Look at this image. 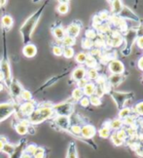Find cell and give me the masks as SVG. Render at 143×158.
<instances>
[{"label":"cell","mask_w":143,"mask_h":158,"mask_svg":"<svg viewBox=\"0 0 143 158\" xmlns=\"http://www.w3.org/2000/svg\"><path fill=\"white\" fill-rule=\"evenodd\" d=\"M19 124H21V125H22V126H25V127H27V128H29V126L31 125L30 122L28 121V119H21Z\"/></svg>","instance_id":"680465c9"},{"label":"cell","mask_w":143,"mask_h":158,"mask_svg":"<svg viewBox=\"0 0 143 158\" xmlns=\"http://www.w3.org/2000/svg\"><path fill=\"white\" fill-rule=\"evenodd\" d=\"M54 123L58 125L59 128L62 130H69L70 127V118L69 116H64V115H57L54 119Z\"/></svg>","instance_id":"30bf717a"},{"label":"cell","mask_w":143,"mask_h":158,"mask_svg":"<svg viewBox=\"0 0 143 158\" xmlns=\"http://www.w3.org/2000/svg\"><path fill=\"white\" fill-rule=\"evenodd\" d=\"M83 97H84V93H83V89H80L78 87H76L73 92H72V96H71V99H72L73 102H79Z\"/></svg>","instance_id":"83f0119b"},{"label":"cell","mask_w":143,"mask_h":158,"mask_svg":"<svg viewBox=\"0 0 143 158\" xmlns=\"http://www.w3.org/2000/svg\"><path fill=\"white\" fill-rule=\"evenodd\" d=\"M108 70L111 74H124L125 70H126V68H125V64L121 62L120 60L117 59H112L110 60V62L108 63Z\"/></svg>","instance_id":"5b68a950"},{"label":"cell","mask_w":143,"mask_h":158,"mask_svg":"<svg viewBox=\"0 0 143 158\" xmlns=\"http://www.w3.org/2000/svg\"><path fill=\"white\" fill-rule=\"evenodd\" d=\"M139 155L143 157V148H141V150L139 151Z\"/></svg>","instance_id":"03108f58"},{"label":"cell","mask_w":143,"mask_h":158,"mask_svg":"<svg viewBox=\"0 0 143 158\" xmlns=\"http://www.w3.org/2000/svg\"><path fill=\"white\" fill-rule=\"evenodd\" d=\"M115 135L117 138H119L120 139H122V141H125L127 138H128V133H127V130L126 129H120L115 132Z\"/></svg>","instance_id":"ee69618b"},{"label":"cell","mask_w":143,"mask_h":158,"mask_svg":"<svg viewBox=\"0 0 143 158\" xmlns=\"http://www.w3.org/2000/svg\"><path fill=\"white\" fill-rule=\"evenodd\" d=\"M108 43L112 47L121 46V44L123 43V36H121L120 34H117V33H113V35L110 36V39L108 41Z\"/></svg>","instance_id":"44dd1931"},{"label":"cell","mask_w":143,"mask_h":158,"mask_svg":"<svg viewBox=\"0 0 143 158\" xmlns=\"http://www.w3.org/2000/svg\"><path fill=\"white\" fill-rule=\"evenodd\" d=\"M20 158H32V156H31V155H29L28 153H26V152H25V151H23Z\"/></svg>","instance_id":"94428289"},{"label":"cell","mask_w":143,"mask_h":158,"mask_svg":"<svg viewBox=\"0 0 143 158\" xmlns=\"http://www.w3.org/2000/svg\"><path fill=\"white\" fill-rule=\"evenodd\" d=\"M62 56L65 59H72L75 56V51L72 47H63Z\"/></svg>","instance_id":"e575fe53"},{"label":"cell","mask_w":143,"mask_h":158,"mask_svg":"<svg viewBox=\"0 0 143 158\" xmlns=\"http://www.w3.org/2000/svg\"><path fill=\"white\" fill-rule=\"evenodd\" d=\"M95 85H97V87H95V93H94V95L101 99L104 96V94L107 92L106 85H97V84H95Z\"/></svg>","instance_id":"836d02e7"},{"label":"cell","mask_w":143,"mask_h":158,"mask_svg":"<svg viewBox=\"0 0 143 158\" xmlns=\"http://www.w3.org/2000/svg\"><path fill=\"white\" fill-rule=\"evenodd\" d=\"M6 143H8L7 138L4 137V136H0V151L2 150V148H3V147H4V144H5Z\"/></svg>","instance_id":"6f0895ef"},{"label":"cell","mask_w":143,"mask_h":158,"mask_svg":"<svg viewBox=\"0 0 143 158\" xmlns=\"http://www.w3.org/2000/svg\"><path fill=\"white\" fill-rule=\"evenodd\" d=\"M33 158H45L46 157V150L42 147H37L35 152L32 155Z\"/></svg>","instance_id":"8d00e7d4"},{"label":"cell","mask_w":143,"mask_h":158,"mask_svg":"<svg viewBox=\"0 0 143 158\" xmlns=\"http://www.w3.org/2000/svg\"><path fill=\"white\" fill-rule=\"evenodd\" d=\"M1 23H2V26L4 27L10 28L12 26H13L14 20H13V18H12L10 15H4L2 17V19H1Z\"/></svg>","instance_id":"1f68e13d"},{"label":"cell","mask_w":143,"mask_h":158,"mask_svg":"<svg viewBox=\"0 0 143 158\" xmlns=\"http://www.w3.org/2000/svg\"><path fill=\"white\" fill-rule=\"evenodd\" d=\"M111 134H112V131H111V129L109 128L107 124L102 126L98 130V136L100 138H102V139H108V138H110Z\"/></svg>","instance_id":"484cf974"},{"label":"cell","mask_w":143,"mask_h":158,"mask_svg":"<svg viewBox=\"0 0 143 158\" xmlns=\"http://www.w3.org/2000/svg\"><path fill=\"white\" fill-rule=\"evenodd\" d=\"M15 150H16V145L8 142V143H6L4 144V147H3L1 151H2L3 153H5V154L11 155V154H13L15 152Z\"/></svg>","instance_id":"f1b7e54d"},{"label":"cell","mask_w":143,"mask_h":158,"mask_svg":"<svg viewBox=\"0 0 143 158\" xmlns=\"http://www.w3.org/2000/svg\"><path fill=\"white\" fill-rule=\"evenodd\" d=\"M55 111H54L53 106L51 107H37L35 110L30 114L28 117V121L31 125H38L43 123L44 121L50 119L55 116Z\"/></svg>","instance_id":"6da1fadb"},{"label":"cell","mask_w":143,"mask_h":158,"mask_svg":"<svg viewBox=\"0 0 143 158\" xmlns=\"http://www.w3.org/2000/svg\"><path fill=\"white\" fill-rule=\"evenodd\" d=\"M22 54L26 58H33L37 54V47L32 43H28L25 45L22 49Z\"/></svg>","instance_id":"2e32d148"},{"label":"cell","mask_w":143,"mask_h":158,"mask_svg":"<svg viewBox=\"0 0 143 158\" xmlns=\"http://www.w3.org/2000/svg\"><path fill=\"white\" fill-rule=\"evenodd\" d=\"M85 65L89 69H97L95 66L97 65V60L95 59L94 57L91 56L90 54H88V57H87V60L85 62Z\"/></svg>","instance_id":"4316f807"},{"label":"cell","mask_w":143,"mask_h":158,"mask_svg":"<svg viewBox=\"0 0 143 158\" xmlns=\"http://www.w3.org/2000/svg\"><path fill=\"white\" fill-rule=\"evenodd\" d=\"M15 130L21 136H25V135H26V134L28 133V128H27V127H25V126H22L21 124H18L16 126Z\"/></svg>","instance_id":"f35d334b"},{"label":"cell","mask_w":143,"mask_h":158,"mask_svg":"<svg viewBox=\"0 0 143 158\" xmlns=\"http://www.w3.org/2000/svg\"><path fill=\"white\" fill-rule=\"evenodd\" d=\"M10 91H11L12 95L17 97V98H19L21 96L22 91V87L19 81L15 80L13 82H11V84H10Z\"/></svg>","instance_id":"ac0fdd59"},{"label":"cell","mask_w":143,"mask_h":158,"mask_svg":"<svg viewBox=\"0 0 143 158\" xmlns=\"http://www.w3.org/2000/svg\"><path fill=\"white\" fill-rule=\"evenodd\" d=\"M89 100H90V105H92L93 106H99L101 105V99L98 98V97H97L95 95L92 96L89 98Z\"/></svg>","instance_id":"7bdbcfd3"},{"label":"cell","mask_w":143,"mask_h":158,"mask_svg":"<svg viewBox=\"0 0 143 158\" xmlns=\"http://www.w3.org/2000/svg\"><path fill=\"white\" fill-rule=\"evenodd\" d=\"M103 22L101 21V19L98 17V15H94L93 18V27L97 29L100 25H102Z\"/></svg>","instance_id":"681fc988"},{"label":"cell","mask_w":143,"mask_h":158,"mask_svg":"<svg viewBox=\"0 0 143 158\" xmlns=\"http://www.w3.org/2000/svg\"><path fill=\"white\" fill-rule=\"evenodd\" d=\"M134 43L136 44V46H137L139 49L143 50V35H138Z\"/></svg>","instance_id":"f5cc1de1"},{"label":"cell","mask_w":143,"mask_h":158,"mask_svg":"<svg viewBox=\"0 0 143 158\" xmlns=\"http://www.w3.org/2000/svg\"><path fill=\"white\" fill-rule=\"evenodd\" d=\"M97 128L92 125V124H85L82 126L81 128V135L82 138L84 139H93L95 135H97Z\"/></svg>","instance_id":"ba28073f"},{"label":"cell","mask_w":143,"mask_h":158,"mask_svg":"<svg viewBox=\"0 0 143 158\" xmlns=\"http://www.w3.org/2000/svg\"><path fill=\"white\" fill-rule=\"evenodd\" d=\"M125 80V75L122 74H110L109 77L106 79L107 84L109 85L111 88H116Z\"/></svg>","instance_id":"4fadbf2b"},{"label":"cell","mask_w":143,"mask_h":158,"mask_svg":"<svg viewBox=\"0 0 143 158\" xmlns=\"http://www.w3.org/2000/svg\"><path fill=\"white\" fill-rule=\"evenodd\" d=\"M0 70L2 71V73L4 75V81L7 84V86H10L11 84V68H10V63L7 60H3L0 63Z\"/></svg>","instance_id":"52a82bcc"},{"label":"cell","mask_w":143,"mask_h":158,"mask_svg":"<svg viewBox=\"0 0 143 158\" xmlns=\"http://www.w3.org/2000/svg\"><path fill=\"white\" fill-rule=\"evenodd\" d=\"M16 111V106L10 102H2L0 104V123L3 122Z\"/></svg>","instance_id":"8992f818"},{"label":"cell","mask_w":143,"mask_h":158,"mask_svg":"<svg viewBox=\"0 0 143 158\" xmlns=\"http://www.w3.org/2000/svg\"><path fill=\"white\" fill-rule=\"evenodd\" d=\"M79 104L81 106L83 107H88L89 106H90V100H89L88 97H83V98L79 101Z\"/></svg>","instance_id":"816d5d0a"},{"label":"cell","mask_w":143,"mask_h":158,"mask_svg":"<svg viewBox=\"0 0 143 158\" xmlns=\"http://www.w3.org/2000/svg\"><path fill=\"white\" fill-rule=\"evenodd\" d=\"M62 43L63 47H73L76 43V38H73L68 35H65L64 38L62 40Z\"/></svg>","instance_id":"4dcf8cb0"},{"label":"cell","mask_w":143,"mask_h":158,"mask_svg":"<svg viewBox=\"0 0 143 158\" xmlns=\"http://www.w3.org/2000/svg\"><path fill=\"white\" fill-rule=\"evenodd\" d=\"M98 31L100 32V33H103V34H105V33H107L110 30V27H109V25L108 23H103L102 25H100L97 28Z\"/></svg>","instance_id":"c3c4849f"},{"label":"cell","mask_w":143,"mask_h":158,"mask_svg":"<svg viewBox=\"0 0 143 158\" xmlns=\"http://www.w3.org/2000/svg\"><path fill=\"white\" fill-rule=\"evenodd\" d=\"M124 3L119 0H115V1L111 2V13L113 16H119L121 14V12L124 8Z\"/></svg>","instance_id":"e0dca14e"},{"label":"cell","mask_w":143,"mask_h":158,"mask_svg":"<svg viewBox=\"0 0 143 158\" xmlns=\"http://www.w3.org/2000/svg\"><path fill=\"white\" fill-rule=\"evenodd\" d=\"M36 148H37V145L35 144V143H30V144H28L27 147L26 148V149H25V152H26V153H28L29 155H33V153L35 152V150H36Z\"/></svg>","instance_id":"7dc6e473"},{"label":"cell","mask_w":143,"mask_h":158,"mask_svg":"<svg viewBox=\"0 0 143 158\" xmlns=\"http://www.w3.org/2000/svg\"><path fill=\"white\" fill-rule=\"evenodd\" d=\"M35 110V105L33 104V102H25L20 106V112L22 116H27L29 117L30 114Z\"/></svg>","instance_id":"8fae6325"},{"label":"cell","mask_w":143,"mask_h":158,"mask_svg":"<svg viewBox=\"0 0 143 158\" xmlns=\"http://www.w3.org/2000/svg\"><path fill=\"white\" fill-rule=\"evenodd\" d=\"M53 109L57 115H64V116H69L73 112V105L69 102H64L62 104H58L53 106Z\"/></svg>","instance_id":"277c9868"},{"label":"cell","mask_w":143,"mask_h":158,"mask_svg":"<svg viewBox=\"0 0 143 158\" xmlns=\"http://www.w3.org/2000/svg\"><path fill=\"white\" fill-rule=\"evenodd\" d=\"M132 114H133V109L130 108V107L125 106V107L121 108L120 110H119V113H118V118L124 121L126 118L129 117Z\"/></svg>","instance_id":"cb8c5ba5"},{"label":"cell","mask_w":143,"mask_h":158,"mask_svg":"<svg viewBox=\"0 0 143 158\" xmlns=\"http://www.w3.org/2000/svg\"><path fill=\"white\" fill-rule=\"evenodd\" d=\"M65 32H66V35L71 36V37H73V38H76L81 32V27L78 25V23H72L65 28Z\"/></svg>","instance_id":"9a60e30c"},{"label":"cell","mask_w":143,"mask_h":158,"mask_svg":"<svg viewBox=\"0 0 143 158\" xmlns=\"http://www.w3.org/2000/svg\"><path fill=\"white\" fill-rule=\"evenodd\" d=\"M98 15V17L101 19V21H102L103 23L104 22H106V21H108V20H110V18H111V16H110V12L109 11H106V10H103V11H101L99 14H97Z\"/></svg>","instance_id":"f6af8a7d"},{"label":"cell","mask_w":143,"mask_h":158,"mask_svg":"<svg viewBox=\"0 0 143 158\" xmlns=\"http://www.w3.org/2000/svg\"><path fill=\"white\" fill-rule=\"evenodd\" d=\"M57 11L61 15H65L69 11V3L68 2H61L57 7Z\"/></svg>","instance_id":"f546056e"},{"label":"cell","mask_w":143,"mask_h":158,"mask_svg":"<svg viewBox=\"0 0 143 158\" xmlns=\"http://www.w3.org/2000/svg\"><path fill=\"white\" fill-rule=\"evenodd\" d=\"M7 3V1H0V7H1V6H4V4H6Z\"/></svg>","instance_id":"be15d7a7"},{"label":"cell","mask_w":143,"mask_h":158,"mask_svg":"<svg viewBox=\"0 0 143 158\" xmlns=\"http://www.w3.org/2000/svg\"><path fill=\"white\" fill-rule=\"evenodd\" d=\"M133 110H134L135 113H137L138 115H141V116H143V101L137 102V104L134 106Z\"/></svg>","instance_id":"bcb514c9"},{"label":"cell","mask_w":143,"mask_h":158,"mask_svg":"<svg viewBox=\"0 0 143 158\" xmlns=\"http://www.w3.org/2000/svg\"><path fill=\"white\" fill-rule=\"evenodd\" d=\"M89 82L90 81H89L87 78H84V79H82V80H79L78 82H77V87L80 88V89H83Z\"/></svg>","instance_id":"db71d44e"},{"label":"cell","mask_w":143,"mask_h":158,"mask_svg":"<svg viewBox=\"0 0 143 158\" xmlns=\"http://www.w3.org/2000/svg\"><path fill=\"white\" fill-rule=\"evenodd\" d=\"M66 158H78V153H77V148L75 143H70L67 148Z\"/></svg>","instance_id":"d4e9b609"},{"label":"cell","mask_w":143,"mask_h":158,"mask_svg":"<svg viewBox=\"0 0 143 158\" xmlns=\"http://www.w3.org/2000/svg\"><path fill=\"white\" fill-rule=\"evenodd\" d=\"M62 51H63V48L62 46H54L53 47V54L57 57L62 56Z\"/></svg>","instance_id":"f907efd6"},{"label":"cell","mask_w":143,"mask_h":158,"mask_svg":"<svg viewBox=\"0 0 143 158\" xmlns=\"http://www.w3.org/2000/svg\"><path fill=\"white\" fill-rule=\"evenodd\" d=\"M95 87H97V85H95L94 82H89L86 86L83 88V93H84V96L88 97V98L93 96L95 93Z\"/></svg>","instance_id":"ffe728a7"},{"label":"cell","mask_w":143,"mask_h":158,"mask_svg":"<svg viewBox=\"0 0 143 158\" xmlns=\"http://www.w3.org/2000/svg\"><path fill=\"white\" fill-rule=\"evenodd\" d=\"M81 128H82V126H80L78 124H74V125H71L69 127V131L75 136H80L81 135Z\"/></svg>","instance_id":"60d3db41"},{"label":"cell","mask_w":143,"mask_h":158,"mask_svg":"<svg viewBox=\"0 0 143 158\" xmlns=\"http://www.w3.org/2000/svg\"><path fill=\"white\" fill-rule=\"evenodd\" d=\"M87 57H88V54L86 52H79L75 55V60L77 64L83 65V64H85Z\"/></svg>","instance_id":"d6a6232c"},{"label":"cell","mask_w":143,"mask_h":158,"mask_svg":"<svg viewBox=\"0 0 143 158\" xmlns=\"http://www.w3.org/2000/svg\"><path fill=\"white\" fill-rule=\"evenodd\" d=\"M86 74H87V69L84 65H80L78 68H76L75 69H73L72 73H71V78H72L74 81L78 82L79 80L86 78Z\"/></svg>","instance_id":"7c38bea8"},{"label":"cell","mask_w":143,"mask_h":158,"mask_svg":"<svg viewBox=\"0 0 143 158\" xmlns=\"http://www.w3.org/2000/svg\"><path fill=\"white\" fill-rule=\"evenodd\" d=\"M133 123H134V118L132 116V115L124 120V124H127V125H129V126H132Z\"/></svg>","instance_id":"9f6ffc18"},{"label":"cell","mask_w":143,"mask_h":158,"mask_svg":"<svg viewBox=\"0 0 143 158\" xmlns=\"http://www.w3.org/2000/svg\"><path fill=\"white\" fill-rule=\"evenodd\" d=\"M108 127L111 129V131H118L123 128L124 126V121L119 119V118H115V119H112L111 121H109L108 123H107Z\"/></svg>","instance_id":"d6986e66"},{"label":"cell","mask_w":143,"mask_h":158,"mask_svg":"<svg viewBox=\"0 0 143 158\" xmlns=\"http://www.w3.org/2000/svg\"><path fill=\"white\" fill-rule=\"evenodd\" d=\"M39 15H41V11L39 10L36 14L32 15L29 19L26 21V23H23V26L21 28V33L22 35V40L23 42H26L29 38H30V35L33 32L34 27L36 26V23L39 19Z\"/></svg>","instance_id":"7a4b0ae2"},{"label":"cell","mask_w":143,"mask_h":158,"mask_svg":"<svg viewBox=\"0 0 143 158\" xmlns=\"http://www.w3.org/2000/svg\"><path fill=\"white\" fill-rule=\"evenodd\" d=\"M82 47H83V49H85V50H92L93 48H94L93 41L88 38H84L82 40Z\"/></svg>","instance_id":"d590c367"},{"label":"cell","mask_w":143,"mask_h":158,"mask_svg":"<svg viewBox=\"0 0 143 158\" xmlns=\"http://www.w3.org/2000/svg\"><path fill=\"white\" fill-rule=\"evenodd\" d=\"M110 96L112 97L113 101L115 102L117 107L120 110L121 108L125 107V105L129 100L133 98V93L132 92H118V91H109Z\"/></svg>","instance_id":"3957f363"},{"label":"cell","mask_w":143,"mask_h":158,"mask_svg":"<svg viewBox=\"0 0 143 158\" xmlns=\"http://www.w3.org/2000/svg\"><path fill=\"white\" fill-rule=\"evenodd\" d=\"M20 97H21V99L23 102H30V101H32V94L29 92V91L25 90V89H22Z\"/></svg>","instance_id":"74e56055"},{"label":"cell","mask_w":143,"mask_h":158,"mask_svg":"<svg viewBox=\"0 0 143 158\" xmlns=\"http://www.w3.org/2000/svg\"><path fill=\"white\" fill-rule=\"evenodd\" d=\"M53 35L57 40L62 41L64 36L66 35V32H65V28L62 27H57L53 29Z\"/></svg>","instance_id":"603a6c76"},{"label":"cell","mask_w":143,"mask_h":158,"mask_svg":"<svg viewBox=\"0 0 143 158\" xmlns=\"http://www.w3.org/2000/svg\"><path fill=\"white\" fill-rule=\"evenodd\" d=\"M99 76H100V75H99V73H98L97 69H87L86 78H87L90 82L97 81Z\"/></svg>","instance_id":"7402d4cb"},{"label":"cell","mask_w":143,"mask_h":158,"mask_svg":"<svg viewBox=\"0 0 143 158\" xmlns=\"http://www.w3.org/2000/svg\"><path fill=\"white\" fill-rule=\"evenodd\" d=\"M110 139H111L112 143L114 144L115 147H121V145H123V144H124V141H122V139H120L119 138H117V137H116V135H115V133L111 134Z\"/></svg>","instance_id":"ab89813d"},{"label":"cell","mask_w":143,"mask_h":158,"mask_svg":"<svg viewBox=\"0 0 143 158\" xmlns=\"http://www.w3.org/2000/svg\"><path fill=\"white\" fill-rule=\"evenodd\" d=\"M137 68L141 70V71H143V55L142 56L138 59V60H137Z\"/></svg>","instance_id":"91938a15"},{"label":"cell","mask_w":143,"mask_h":158,"mask_svg":"<svg viewBox=\"0 0 143 158\" xmlns=\"http://www.w3.org/2000/svg\"><path fill=\"white\" fill-rule=\"evenodd\" d=\"M4 89V86H3V84L2 83H0V92H1V91Z\"/></svg>","instance_id":"e7e4bbea"},{"label":"cell","mask_w":143,"mask_h":158,"mask_svg":"<svg viewBox=\"0 0 143 158\" xmlns=\"http://www.w3.org/2000/svg\"><path fill=\"white\" fill-rule=\"evenodd\" d=\"M119 16H120V18L123 20H132V21L139 22L138 17L133 13V11H132L129 7H127V6H124L121 14Z\"/></svg>","instance_id":"5bb4252c"},{"label":"cell","mask_w":143,"mask_h":158,"mask_svg":"<svg viewBox=\"0 0 143 158\" xmlns=\"http://www.w3.org/2000/svg\"><path fill=\"white\" fill-rule=\"evenodd\" d=\"M3 80H4V75H3V73H2V71L0 70V82L3 81Z\"/></svg>","instance_id":"6125c7cd"},{"label":"cell","mask_w":143,"mask_h":158,"mask_svg":"<svg viewBox=\"0 0 143 158\" xmlns=\"http://www.w3.org/2000/svg\"><path fill=\"white\" fill-rule=\"evenodd\" d=\"M90 55L97 59V56H100V55H101V50L100 49H97V48H93V49L91 50Z\"/></svg>","instance_id":"11a10c76"},{"label":"cell","mask_w":143,"mask_h":158,"mask_svg":"<svg viewBox=\"0 0 143 158\" xmlns=\"http://www.w3.org/2000/svg\"><path fill=\"white\" fill-rule=\"evenodd\" d=\"M142 81H143V74H142Z\"/></svg>","instance_id":"003e7915"},{"label":"cell","mask_w":143,"mask_h":158,"mask_svg":"<svg viewBox=\"0 0 143 158\" xmlns=\"http://www.w3.org/2000/svg\"><path fill=\"white\" fill-rule=\"evenodd\" d=\"M86 37L85 38H88V39H91V40H94L95 38H97V30L93 29V28H90V29H88L87 31H86Z\"/></svg>","instance_id":"b9f144b4"},{"label":"cell","mask_w":143,"mask_h":158,"mask_svg":"<svg viewBox=\"0 0 143 158\" xmlns=\"http://www.w3.org/2000/svg\"><path fill=\"white\" fill-rule=\"evenodd\" d=\"M138 36V32L137 29H128L126 33H125V39H126L127 42V49L129 50V52L130 53V48H132V44L134 43L136 38Z\"/></svg>","instance_id":"9c48e42d"}]
</instances>
